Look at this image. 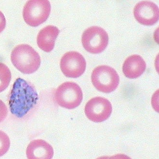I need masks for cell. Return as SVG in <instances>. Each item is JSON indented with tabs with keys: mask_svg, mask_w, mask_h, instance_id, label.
<instances>
[{
	"mask_svg": "<svg viewBox=\"0 0 159 159\" xmlns=\"http://www.w3.org/2000/svg\"><path fill=\"white\" fill-rule=\"evenodd\" d=\"M105 159H132L129 156L123 154H118L113 156L109 157L105 156Z\"/></svg>",
	"mask_w": 159,
	"mask_h": 159,
	"instance_id": "e0dca14e",
	"label": "cell"
},
{
	"mask_svg": "<svg viewBox=\"0 0 159 159\" xmlns=\"http://www.w3.org/2000/svg\"><path fill=\"white\" fill-rule=\"evenodd\" d=\"M14 66L22 73L30 74L36 71L41 65L39 54L30 45L22 44L13 49L11 55Z\"/></svg>",
	"mask_w": 159,
	"mask_h": 159,
	"instance_id": "7a4b0ae2",
	"label": "cell"
},
{
	"mask_svg": "<svg viewBox=\"0 0 159 159\" xmlns=\"http://www.w3.org/2000/svg\"><path fill=\"white\" fill-rule=\"evenodd\" d=\"M11 80V73L7 66L0 62V93L7 88Z\"/></svg>",
	"mask_w": 159,
	"mask_h": 159,
	"instance_id": "4fadbf2b",
	"label": "cell"
},
{
	"mask_svg": "<svg viewBox=\"0 0 159 159\" xmlns=\"http://www.w3.org/2000/svg\"><path fill=\"white\" fill-rule=\"evenodd\" d=\"M10 146V139L7 134L0 130V157L8 152Z\"/></svg>",
	"mask_w": 159,
	"mask_h": 159,
	"instance_id": "5bb4252c",
	"label": "cell"
},
{
	"mask_svg": "<svg viewBox=\"0 0 159 159\" xmlns=\"http://www.w3.org/2000/svg\"><path fill=\"white\" fill-rule=\"evenodd\" d=\"M7 114V107L4 102L0 99V123L5 120Z\"/></svg>",
	"mask_w": 159,
	"mask_h": 159,
	"instance_id": "9a60e30c",
	"label": "cell"
},
{
	"mask_svg": "<svg viewBox=\"0 0 159 159\" xmlns=\"http://www.w3.org/2000/svg\"><path fill=\"white\" fill-rule=\"evenodd\" d=\"M59 32L60 30L58 28L52 25L43 28L39 31L37 38L39 48L45 52L52 51Z\"/></svg>",
	"mask_w": 159,
	"mask_h": 159,
	"instance_id": "8fae6325",
	"label": "cell"
},
{
	"mask_svg": "<svg viewBox=\"0 0 159 159\" xmlns=\"http://www.w3.org/2000/svg\"><path fill=\"white\" fill-rule=\"evenodd\" d=\"M97 159H105V156H103V157H100Z\"/></svg>",
	"mask_w": 159,
	"mask_h": 159,
	"instance_id": "ac0fdd59",
	"label": "cell"
},
{
	"mask_svg": "<svg viewBox=\"0 0 159 159\" xmlns=\"http://www.w3.org/2000/svg\"><path fill=\"white\" fill-rule=\"evenodd\" d=\"M112 111L111 102L102 97L93 98L85 107L86 117L95 123H101L107 120L111 116Z\"/></svg>",
	"mask_w": 159,
	"mask_h": 159,
	"instance_id": "ba28073f",
	"label": "cell"
},
{
	"mask_svg": "<svg viewBox=\"0 0 159 159\" xmlns=\"http://www.w3.org/2000/svg\"><path fill=\"white\" fill-rule=\"evenodd\" d=\"M83 95L81 88L73 82L63 83L55 91L54 99L60 107L71 110L80 105Z\"/></svg>",
	"mask_w": 159,
	"mask_h": 159,
	"instance_id": "3957f363",
	"label": "cell"
},
{
	"mask_svg": "<svg viewBox=\"0 0 159 159\" xmlns=\"http://www.w3.org/2000/svg\"><path fill=\"white\" fill-rule=\"evenodd\" d=\"M50 11L49 1L31 0L24 6L23 16L27 24L31 27H37L48 20Z\"/></svg>",
	"mask_w": 159,
	"mask_h": 159,
	"instance_id": "5b68a950",
	"label": "cell"
},
{
	"mask_svg": "<svg viewBox=\"0 0 159 159\" xmlns=\"http://www.w3.org/2000/svg\"><path fill=\"white\" fill-rule=\"evenodd\" d=\"M82 42L84 48L88 52L99 54L107 48L109 43V36L103 29L93 26L84 31Z\"/></svg>",
	"mask_w": 159,
	"mask_h": 159,
	"instance_id": "8992f818",
	"label": "cell"
},
{
	"mask_svg": "<svg viewBox=\"0 0 159 159\" xmlns=\"http://www.w3.org/2000/svg\"><path fill=\"white\" fill-rule=\"evenodd\" d=\"M86 63L83 55L71 51L65 54L60 60V69L67 77L77 78L85 71Z\"/></svg>",
	"mask_w": 159,
	"mask_h": 159,
	"instance_id": "52a82bcc",
	"label": "cell"
},
{
	"mask_svg": "<svg viewBox=\"0 0 159 159\" xmlns=\"http://www.w3.org/2000/svg\"><path fill=\"white\" fill-rule=\"evenodd\" d=\"M38 95L34 86L25 80L18 78L14 83L9 96L11 113L16 117H24L36 104Z\"/></svg>",
	"mask_w": 159,
	"mask_h": 159,
	"instance_id": "6da1fadb",
	"label": "cell"
},
{
	"mask_svg": "<svg viewBox=\"0 0 159 159\" xmlns=\"http://www.w3.org/2000/svg\"><path fill=\"white\" fill-rule=\"evenodd\" d=\"M146 64L139 55L131 56L126 59L123 66V70L125 77L129 79L139 77L145 71Z\"/></svg>",
	"mask_w": 159,
	"mask_h": 159,
	"instance_id": "7c38bea8",
	"label": "cell"
},
{
	"mask_svg": "<svg viewBox=\"0 0 159 159\" xmlns=\"http://www.w3.org/2000/svg\"><path fill=\"white\" fill-rule=\"evenodd\" d=\"M26 155L28 159H52L54 149L43 140H34L27 147Z\"/></svg>",
	"mask_w": 159,
	"mask_h": 159,
	"instance_id": "30bf717a",
	"label": "cell"
},
{
	"mask_svg": "<svg viewBox=\"0 0 159 159\" xmlns=\"http://www.w3.org/2000/svg\"><path fill=\"white\" fill-rule=\"evenodd\" d=\"M134 14L135 19L142 25L152 26L159 20V8L152 2H139L134 7Z\"/></svg>",
	"mask_w": 159,
	"mask_h": 159,
	"instance_id": "9c48e42d",
	"label": "cell"
},
{
	"mask_svg": "<svg viewBox=\"0 0 159 159\" xmlns=\"http://www.w3.org/2000/svg\"><path fill=\"white\" fill-rule=\"evenodd\" d=\"M6 26V20L3 13L0 11V33H1Z\"/></svg>",
	"mask_w": 159,
	"mask_h": 159,
	"instance_id": "2e32d148",
	"label": "cell"
},
{
	"mask_svg": "<svg viewBox=\"0 0 159 159\" xmlns=\"http://www.w3.org/2000/svg\"><path fill=\"white\" fill-rule=\"evenodd\" d=\"M91 80L95 88L105 93H110L115 90L120 82L119 76L116 70L105 65L98 66L93 70Z\"/></svg>",
	"mask_w": 159,
	"mask_h": 159,
	"instance_id": "277c9868",
	"label": "cell"
}]
</instances>
